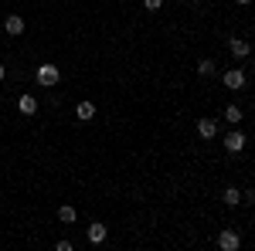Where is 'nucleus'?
<instances>
[{"instance_id": "2", "label": "nucleus", "mask_w": 255, "mask_h": 251, "mask_svg": "<svg viewBox=\"0 0 255 251\" xmlns=\"http://www.w3.org/2000/svg\"><path fill=\"white\" fill-rule=\"evenodd\" d=\"M238 245H242V238H238V231H232V228H225V231L218 234V248L221 251H238Z\"/></svg>"}, {"instance_id": "9", "label": "nucleus", "mask_w": 255, "mask_h": 251, "mask_svg": "<svg viewBox=\"0 0 255 251\" xmlns=\"http://www.w3.org/2000/svg\"><path fill=\"white\" fill-rule=\"evenodd\" d=\"M197 133L204 136V139H215V133H218V122H215V119H197Z\"/></svg>"}, {"instance_id": "17", "label": "nucleus", "mask_w": 255, "mask_h": 251, "mask_svg": "<svg viewBox=\"0 0 255 251\" xmlns=\"http://www.w3.org/2000/svg\"><path fill=\"white\" fill-rule=\"evenodd\" d=\"M235 3H249V0H235Z\"/></svg>"}, {"instance_id": "7", "label": "nucleus", "mask_w": 255, "mask_h": 251, "mask_svg": "<svg viewBox=\"0 0 255 251\" xmlns=\"http://www.w3.org/2000/svg\"><path fill=\"white\" fill-rule=\"evenodd\" d=\"M228 51L235 55V58H249V51H252V44L245 38H232V44H228Z\"/></svg>"}, {"instance_id": "10", "label": "nucleus", "mask_w": 255, "mask_h": 251, "mask_svg": "<svg viewBox=\"0 0 255 251\" xmlns=\"http://www.w3.org/2000/svg\"><path fill=\"white\" fill-rule=\"evenodd\" d=\"M221 200H225V204H228V207H235V204H242V193H238L235 187H228V190L221 193Z\"/></svg>"}, {"instance_id": "16", "label": "nucleus", "mask_w": 255, "mask_h": 251, "mask_svg": "<svg viewBox=\"0 0 255 251\" xmlns=\"http://www.w3.org/2000/svg\"><path fill=\"white\" fill-rule=\"evenodd\" d=\"M3 75H7V68H3V65H0V82H3Z\"/></svg>"}, {"instance_id": "12", "label": "nucleus", "mask_w": 255, "mask_h": 251, "mask_svg": "<svg viewBox=\"0 0 255 251\" xmlns=\"http://www.w3.org/2000/svg\"><path fill=\"white\" fill-rule=\"evenodd\" d=\"M197 75H201V78H208V75H215V61H211V58H204V61H197Z\"/></svg>"}, {"instance_id": "3", "label": "nucleus", "mask_w": 255, "mask_h": 251, "mask_svg": "<svg viewBox=\"0 0 255 251\" xmlns=\"http://www.w3.org/2000/svg\"><path fill=\"white\" fill-rule=\"evenodd\" d=\"M221 82H225V88H242V85H245V72H242V68H228V72L221 75Z\"/></svg>"}, {"instance_id": "11", "label": "nucleus", "mask_w": 255, "mask_h": 251, "mask_svg": "<svg viewBox=\"0 0 255 251\" xmlns=\"http://www.w3.org/2000/svg\"><path fill=\"white\" fill-rule=\"evenodd\" d=\"M75 116H79V119H92V116H96V105H92V102H79Z\"/></svg>"}, {"instance_id": "13", "label": "nucleus", "mask_w": 255, "mask_h": 251, "mask_svg": "<svg viewBox=\"0 0 255 251\" xmlns=\"http://www.w3.org/2000/svg\"><path fill=\"white\" fill-rule=\"evenodd\" d=\"M75 217H79V214H75V207H68V204H65V207L58 211V221H61V224H72Z\"/></svg>"}, {"instance_id": "5", "label": "nucleus", "mask_w": 255, "mask_h": 251, "mask_svg": "<svg viewBox=\"0 0 255 251\" xmlns=\"http://www.w3.org/2000/svg\"><path fill=\"white\" fill-rule=\"evenodd\" d=\"M3 31H7L10 38H20V34H24V17H17V14H10V17L3 20Z\"/></svg>"}, {"instance_id": "4", "label": "nucleus", "mask_w": 255, "mask_h": 251, "mask_svg": "<svg viewBox=\"0 0 255 251\" xmlns=\"http://www.w3.org/2000/svg\"><path fill=\"white\" fill-rule=\"evenodd\" d=\"M225 150H228V153H242V150H245V133H228L225 136Z\"/></svg>"}, {"instance_id": "14", "label": "nucleus", "mask_w": 255, "mask_h": 251, "mask_svg": "<svg viewBox=\"0 0 255 251\" xmlns=\"http://www.w3.org/2000/svg\"><path fill=\"white\" fill-rule=\"evenodd\" d=\"M225 119H228L232 126H238V122H242V109H238V105H228V109H225Z\"/></svg>"}, {"instance_id": "1", "label": "nucleus", "mask_w": 255, "mask_h": 251, "mask_svg": "<svg viewBox=\"0 0 255 251\" xmlns=\"http://www.w3.org/2000/svg\"><path fill=\"white\" fill-rule=\"evenodd\" d=\"M34 78H38V85H44V88H51V85H58L61 72H58V65H41L38 72H34Z\"/></svg>"}, {"instance_id": "8", "label": "nucleus", "mask_w": 255, "mask_h": 251, "mask_svg": "<svg viewBox=\"0 0 255 251\" xmlns=\"http://www.w3.org/2000/svg\"><path fill=\"white\" fill-rule=\"evenodd\" d=\"M85 234H89V241H92V245H102V241H106V234H109V228L96 221V224H89V231H85Z\"/></svg>"}, {"instance_id": "6", "label": "nucleus", "mask_w": 255, "mask_h": 251, "mask_svg": "<svg viewBox=\"0 0 255 251\" xmlns=\"http://www.w3.org/2000/svg\"><path fill=\"white\" fill-rule=\"evenodd\" d=\"M17 112L20 116H34V112H38V98L34 95H20L17 98Z\"/></svg>"}, {"instance_id": "15", "label": "nucleus", "mask_w": 255, "mask_h": 251, "mask_svg": "<svg viewBox=\"0 0 255 251\" xmlns=\"http://www.w3.org/2000/svg\"><path fill=\"white\" fill-rule=\"evenodd\" d=\"M143 7H146V10H160V7H163V0H143Z\"/></svg>"}]
</instances>
